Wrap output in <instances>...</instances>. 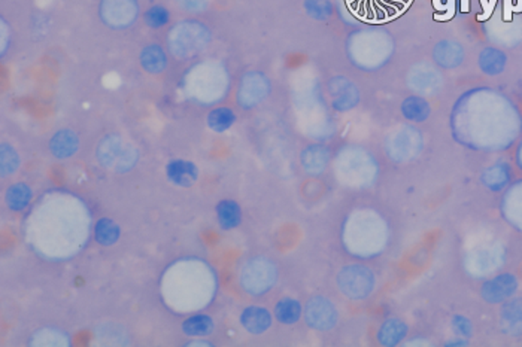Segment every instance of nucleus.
<instances>
[{
	"instance_id": "1",
	"label": "nucleus",
	"mask_w": 522,
	"mask_h": 347,
	"mask_svg": "<svg viewBox=\"0 0 522 347\" xmlns=\"http://www.w3.org/2000/svg\"><path fill=\"white\" fill-rule=\"evenodd\" d=\"M96 158L103 169L115 173H127L138 165L140 152L132 142L126 140L121 135L109 133L100 139Z\"/></svg>"
},
{
	"instance_id": "2",
	"label": "nucleus",
	"mask_w": 522,
	"mask_h": 347,
	"mask_svg": "<svg viewBox=\"0 0 522 347\" xmlns=\"http://www.w3.org/2000/svg\"><path fill=\"white\" fill-rule=\"evenodd\" d=\"M212 41V33L203 22H180L169 34V48L175 57L189 58L205 51Z\"/></svg>"
},
{
	"instance_id": "3",
	"label": "nucleus",
	"mask_w": 522,
	"mask_h": 347,
	"mask_svg": "<svg viewBox=\"0 0 522 347\" xmlns=\"http://www.w3.org/2000/svg\"><path fill=\"white\" fill-rule=\"evenodd\" d=\"M278 280V270L274 261L255 257L245 262L241 271V286L249 295H265L274 288Z\"/></svg>"
},
{
	"instance_id": "4",
	"label": "nucleus",
	"mask_w": 522,
	"mask_h": 347,
	"mask_svg": "<svg viewBox=\"0 0 522 347\" xmlns=\"http://www.w3.org/2000/svg\"><path fill=\"white\" fill-rule=\"evenodd\" d=\"M339 291L349 300L361 301L369 298L376 288L375 271L363 264H348L342 267L337 274Z\"/></svg>"
},
{
	"instance_id": "5",
	"label": "nucleus",
	"mask_w": 522,
	"mask_h": 347,
	"mask_svg": "<svg viewBox=\"0 0 522 347\" xmlns=\"http://www.w3.org/2000/svg\"><path fill=\"white\" fill-rule=\"evenodd\" d=\"M303 319L306 325L319 331H331L339 322V312L336 304L324 295H314L303 306Z\"/></svg>"
},
{
	"instance_id": "6",
	"label": "nucleus",
	"mask_w": 522,
	"mask_h": 347,
	"mask_svg": "<svg viewBox=\"0 0 522 347\" xmlns=\"http://www.w3.org/2000/svg\"><path fill=\"white\" fill-rule=\"evenodd\" d=\"M270 94V81L265 74L253 70L245 74L237 87V103L243 109H254Z\"/></svg>"
},
{
	"instance_id": "7",
	"label": "nucleus",
	"mask_w": 522,
	"mask_h": 347,
	"mask_svg": "<svg viewBox=\"0 0 522 347\" xmlns=\"http://www.w3.org/2000/svg\"><path fill=\"white\" fill-rule=\"evenodd\" d=\"M139 14L136 0H102V21L112 29H126L133 26Z\"/></svg>"
},
{
	"instance_id": "8",
	"label": "nucleus",
	"mask_w": 522,
	"mask_h": 347,
	"mask_svg": "<svg viewBox=\"0 0 522 347\" xmlns=\"http://www.w3.org/2000/svg\"><path fill=\"white\" fill-rule=\"evenodd\" d=\"M516 290H518L516 278L510 273H503L490 280H486L481 288V295L486 303L498 304L507 301L509 298L516 292Z\"/></svg>"
},
{
	"instance_id": "9",
	"label": "nucleus",
	"mask_w": 522,
	"mask_h": 347,
	"mask_svg": "<svg viewBox=\"0 0 522 347\" xmlns=\"http://www.w3.org/2000/svg\"><path fill=\"white\" fill-rule=\"evenodd\" d=\"M328 93L331 97V104L336 111L345 112L352 109L359 103L360 93L347 78H335L328 82Z\"/></svg>"
},
{
	"instance_id": "10",
	"label": "nucleus",
	"mask_w": 522,
	"mask_h": 347,
	"mask_svg": "<svg viewBox=\"0 0 522 347\" xmlns=\"http://www.w3.org/2000/svg\"><path fill=\"white\" fill-rule=\"evenodd\" d=\"M239 322L242 328L251 336H263L274 325V316L266 307L251 304L242 310Z\"/></svg>"
},
{
	"instance_id": "11",
	"label": "nucleus",
	"mask_w": 522,
	"mask_h": 347,
	"mask_svg": "<svg viewBox=\"0 0 522 347\" xmlns=\"http://www.w3.org/2000/svg\"><path fill=\"white\" fill-rule=\"evenodd\" d=\"M166 177L170 184L180 188L193 186L200 176V170L196 163L185 158H173L164 167Z\"/></svg>"
},
{
	"instance_id": "12",
	"label": "nucleus",
	"mask_w": 522,
	"mask_h": 347,
	"mask_svg": "<svg viewBox=\"0 0 522 347\" xmlns=\"http://www.w3.org/2000/svg\"><path fill=\"white\" fill-rule=\"evenodd\" d=\"M48 148L54 158L69 160L78 154L81 148V139L72 128H62L51 136Z\"/></svg>"
},
{
	"instance_id": "13",
	"label": "nucleus",
	"mask_w": 522,
	"mask_h": 347,
	"mask_svg": "<svg viewBox=\"0 0 522 347\" xmlns=\"http://www.w3.org/2000/svg\"><path fill=\"white\" fill-rule=\"evenodd\" d=\"M409 327L400 318H388L385 319L376 332V340L381 346L393 347L399 346L406 340Z\"/></svg>"
},
{
	"instance_id": "14",
	"label": "nucleus",
	"mask_w": 522,
	"mask_h": 347,
	"mask_svg": "<svg viewBox=\"0 0 522 347\" xmlns=\"http://www.w3.org/2000/svg\"><path fill=\"white\" fill-rule=\"evenodd\" d=\"M139 62L142 69L151 75H159L168 69L169 58L166 54L164 48L159 43H148L139 54Z\"/></svg>"
},
{
	"instance_id": "15",
	"label": "nucleus",
	"mask_w": 522,
	"mask_h": 347,
	"mask_svg": "<svg viewBox=\"0 0 522 347\" xmlns=\"http://www.w3.org/2000/svg\"><path fill=\"white\" fill-rule=\"evenodd\" d=\"M433 60L437 66L443 69H454L464 60V50L458 42L441 41L434 46Z\"/></svg>"
},
{
	"instance_id": "16",
	"label": "nucleus",
	"mask_w": 522,
	"mask_h": 347,
	"mask_svg": "<svg viewBox=\"0 0 522 347\" xmlns=\"http://www.w3.org/2000/svg\"><path fill=\"white\" fill-rule=\"evenodd\" d=\"M215 213L220 229L224 231L236 230L242 224V207L236 200L224 198L218 201Z\"/></svg>"
},
{
	"instance_id": "17",
	"label": "nucleus",
	"mask_w": 522,
	"mask_h": 347,
	"mask_svg": "<svg viewBox=\"0 0 522 347\" xmlns=\"http://www.w3.org/2000/svg\"><path fill=\"white\" fill-rule=\"evenodd\" d=\"M500 324L504 332L510 336H521L522 334V300L515 298L503 304L500 312Z\"/></svg>"
},
{
	"instance_id": "18",
	"label": "nucleus",
	"mask_w": 522,
	"mask_h": 347,
	"mask_svg": "<svg viewBox=\"0 0 522 347\" xmlns=\"http://www.w3.org/2000/svg\"><path fill=\"white\" fill-rule=\"evenodd\" d=\"M274 316L281 325H295L303 318V306L294 297H282L275 304Z\"/></svg>"
},
{
	"instance_id": "19",
	"label": "nucleus",
	"mask_w": 522,
	"mask_h": 347,
	"mask_svg": "<svg viewBox=\"0 0 522 347\" xmlns=\"http://www.w3.org/2000/svg\"><path fill=\"white\" fill-rule=\"evenodd\" d=\"M33 189L26 182H17L6 188L5 205L9 210L21 213L25 212L32 203Z\"/></svg>"
},
{
	"instance_id": "20",
	"label": "nucleus",
	"mask_w": 522,
	"mask_h": 347,
	"mask_svg": "<svg viewBox=\"0 0 522 347\" xmlns=\"http://www.w3.org/2000/svg\"><path fill=\"white\" fill-rule=\"evenodd\" d=\"M181 329L189 339H205L215 331V322H213V319L209 315L197 313L185 318L182 320Z\"/></svg>"
},
{
	"instance_id": "21",
	"label": "nucleus",
	"mask_w": 522,
	"mask_h": 347,
	"mask_svg": "<svg viewBox=\"0 0 522 347\" xmlns=\"http://www.w3.org/2000/svg\"><path fill=\"white\" fill-rule=\"evenodd\" d=\"M330 163V152L323 145H311L302 152L303 169L311 175H319Z\"/></svg>"
},
{
	"instance_id": "22",
	"label": "nucleus",
	"mask_w": 522,
	"mask_h": 347,
	"mask_svg": "<svg viewBox=\"0 0 522 347\" xmlns=\"http://www.w3.org/2000/svg\"><path fill=\"white\" fill-rule=\"evenodd\" d=\"M478 63L483 74L490 75V76H495V75H500L502 72L506 69L507 57L503 51L497 50V48L488 46L479 54Z\"/></svg>"
},
{
	"instance_id": "23",
	"label": "nucleus",
	"mask_w": 522,
	"mask_h": 347,
	"mask_svg": "<svg viewBox=\"0 0 522 347\" xmlns=\"http://www.w3.org/2000/svg\"><path fill=\"white\" fill-rule=\"evenodd\" d=\"M121 237V226L111 218H100L94 224V240L98 245L108 247L115 245Z\"/></svg>"
},
{
	"instance_id": "24",
	"label": "nucleus",
	"mask_w": 522,
	"mask_h": 347,
	"mask_svg": "<svg viewBox=\"0 0 522 347\" xmlns=\"http://www.w3.org/2000/svg\"><path fill=\"white\" fill-rule=\"evenodd\" d=\"M237 121V115L232 107L218 106L215 109L209 111L206 116V125L213 133H225L229 131Z\"/></svg>"
},
{
	"instance_id": "25",
	"label": "nucleus",
	"mask_w": 522,
	"mask_h": 347,
	"mask_svg": "<svg viewBox=\"0 0 522 347\" xmlns=\"http://www.w3.org/2000/svg\"><path fill=\"white\" fill-rule=\"evenodd\" d=\"M401 114L409 121L422 123L431 114V107L421 95H410L401 103Z\"/></svg>"
},
{
	"instance_id": "26",
	"label": "nucleus",
	"mask_w": 522,
	"mask_h": 347,
	"mask_svg": "<svg viewBox=\"0 0 522 347\" xmlns=\"http://www.w3.org/2000/svg\"><path fill=\"white\" fill-rule=\"evenodd\" d=\"M510 181V169L507 164L497 163L488 167L482 175L483 185L491 191H500Z\"/></svg>"
},
{
	"instance_id": "27",
	"label": "nucleus",
	"mask_w": 522,
	"mask_h": 347,
	"mask_svg": "<svg viewBox=\"0 0 522 347\" xmlns=\"http://www.w3.org/2000/svg\"><path fill=\"white\" fill-rule=\"evenodd\" d=\"M21 165V155L13 143L4 142L0 147V172L2 177L13 176L18 172Z\"/></svg>"
},
{
	"instance_id": "28",
	"label": "nucleus",
	"mask_w": 522,
	"mask_h": 347,
	"mask_svg": "<svg viewBox=\"0 0 522 347\" xmlns=\"http://www.w3.org/2000/svg\"><path fill=\"white\" fill-rule=\"evenodd\" d=\"M441 83V78L433 69H418L412 78V87L422 93H433Z\"/></svg>"
},
{
	"instance_id": "29",
	"label": "nucleus",
	"mask_w": 522,
	"mask_h": 347,
	"mask_svg": "<svg viewBox=\"0 0 522 347\" xmlns=\"http://www.w3.org/2000/svg\"><path fill=\"white\" fill-rule=\"evenodd\" d=\"M144 21L149 29H154V30L163 29L170 22V12L163 5L149 6L144 15Z\"/></svg>"
},
{
	"instance_id": "30",
	"label": "nucleus",
	"mask_w": 522,
	"mask_h": 347,
	"mask_svg": "<svg viewBox=\"0 0 522 347\" xmlns=\"http://www.w3.org/2000/svg\"><path fill=\"white\" fill-rule=\"evenodd\" d=\"M307 14L315 20H326L331 15L330 0H306Z\"/></svg>"
},
{
	"instance_id": "31",
	"label": "nucleus",
	"mask_w": 522,
	"mask_h": 347,
	"mask_svg": "<svg viewBox=\"0 0 522 347\" xmlns=\"http://www.w3.org/2000/svg\"><path fill=\"white\" fill-rule=\"evenodd\" d=\"M450 327H453V331L455 332L457 337L470 339L473 336V324L464 315H455L450 319Z\"/></svg>"
},
{
	"instance_id": "32",
	"label": "nucleus",
	"mask_w": 522,
	"mask_h": 347,
	"mask_svg": "<svg viewBox=\"0 0 522 347\" xmlns=\"http://www.w3.org/2000/svg\"><path fill=\"white\" fill-rule=\"evenodd\" d=\"M181 2L187 9H201L206 0H181Z\"/></svg>"
},
{
	"instance_id": "33",
	"label": "nucleus",
	"mask_w": 522,
	"mask_h": 347,
	"mask_svg": "<svg viewBox=\"0 0 522 347\" xmlns=\"http://www.w3.org/2000/svg\"><path fill=\"white\" fill-rule=\"evenodd\" d=\"M185 346H192V347H194V346H203V347H209V346H213V343H210V341H208L205 339H192V340L185 343Z\"/></svg>"
},
{
	"instance_id": "34",
	"label": "nucleus",
	"mask_w": 522,
	"mask_h": 347,
	"mask_svg": "<svg viewBox=\"0 0 522 347\" xmlns=\"http://www.w3.org/2000/svg\"><path fill=\"white\" fill-rule=\"evenodd\" d=\"M6 27H8V24H6V20L5 18H2V55H5V53H6V50H8V43H6Z\"/></svg>"
},
{
	"instance_id": "35",
	"label": "nucleus",
	"mask_w": 522,
	"mask_h": 347,
	"mask_svg": "<svg viewBox=\"0 0 522 347\" xmlns=\"http://www.w3.org/2000/svg\"><path fill=\"white\" fill-rule=\"evenodd\" d=\"M446 346H467V339H462V337H458L455 340H450L446 343Z\"/></svg>"
}]
</instances>
